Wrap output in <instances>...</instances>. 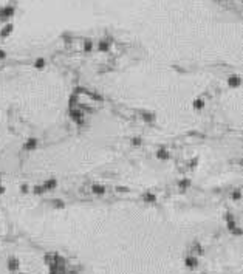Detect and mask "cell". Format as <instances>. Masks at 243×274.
I'll list each match as a JSON object with an SVG mask.
<instances>
[{
	"label": "cell",
	"instance_id": "1",
	"mask_svg": "<svg viewBox=\"0 0 243 274\" xmlns=\"http://www.w3.org/2000/svg\"><path fill=\"white\" fill-rule=\"evenodd\" d=\"M70 116L75 121L84 119V110H81V108H71V110H70Z\"/></svg>",
	"mask_w": 243,
	"mask_h": 274
},
{
	"label": "cell",
	"instance_id": "2",
	"mask_svg": "<svg viewBox=\"0 0 243 274\" xmlns=\"http://www.w3.org/2000/svg\"><path fill=\"white\" fill-rule=\"evenodd\" d=\"M56 186H57V181L54 180V178H51V180L44 183L42 188H44V190H53V189H56Z\"/></svg>",
	"mask_w": 243,
	"mask_h": 274
},
{
	"label": "cell",
	"instance_id": "3",
	"mask_svg": "<svg viewBox=\"0 0 243 274\" xmlns=\"http://www.w3.org/2000/svg\"><path fill=\"white\" fill-rule=\"evenodd\" d=\"M36 146H37V140L36 138H30L28 141H26L25 142V150H30V152H31V150H34L36 149Z\"/></svg>",
	"mask_w": 243,
	"mask_h": 274
},
{
	"label": "cell",
	"instance_id": "4",
	"mask_svg": "<svg viewBox=\"0 0 243 274\" xmlns=\"http://www.w3.org/2000/svg\"><path fill=\"white\" fill-rule=\"evenodd\" d=\"M228 84H229V87H239L240 85V76L239 74H234V76H231L228 79Z\"/></svg>",
	"mask_w": 243,
	"mask_h": 274
},
{
	"label": "cell",
	"instance_id": "5",
	"mask_svg": "<svg viewBox=\"0 0 243 274\" xmlns=\"http://www.w3.org/2000/svg\"><path fill=\"white\" fill-rule=\"evenodd\" d=\"M12 14H14V9H12L11 6H6V8H3V9H2V12H0V17L8 19V17H11Z\"/></svg>",
	"mask_w": 243,
	"mask_h": 274
},
{
	"label": "cell",
	"instance_id": "6",
	"mask_svg": "<svg viewBox=\"0 0 243 274\" xmlns=\"http://www.w3.org/2000/svg\"><path fill=\"white\" fill-rule=\"evenodd\" d=\"M91 192L96 194V195H102L105 192V188L101 186V184H93V186H91Z\"/></svg>",
	"mask_w": 243,
	"mask_h": 274
},
{
	"label": "cell",
	"instance_id": "7",
	"mask_svg": "<svg viewBox=\"0 0 243 274\" xmlns=\"http://www.w3.org/2000/svg\"><path fill=\"white\" fill-rule=\"evenodd\" d=\"M169 156H170V155H169V152L166 149H160L157 152V158L158 160H169Z\"/></svg>",
	"mask_w": 243,
	"mask_h": 274
},
{
	"label": "cell",
	"instance_id": "8",
	"mask_svg": "<svg viewBox=\"0 0 243 274\" xmlns=\"http://www.w3.org/2000/svg\"><path fill=\"white\" fill-rule=\"evenodd\" d=\"M8 268H9V270H17V268H19V260L14 259V257H11V259L8 260Z\"/></svg>",
	"mask_w": 243,
	"mask_h": 274
},
{
	"label": "cell",
	"instance_id": "9",
	"mask_svg": "<svg viewBox=\"0 0 243 274\" xmlns=\"http://www.w3.org/2000/svg\"><path fill=\"white\" fill-rule=\"evenodd\" d=\"M192 105H194V108H195V110H201V108L205 107V101L198 98V99H195V101L192 102Z\"/></svg>",
	"mask_w": 243,
	"mask_h": 274
},
{
	"label": "cell",
	"instance_id": "10",
	"mask_svg": "<svg viewBox=\"0 0 243 274\" xmlns=\"http://www.w3.org/2000/svg\"><path fill=\"white\" fill-rule=\"evenodd\" d=\"M98 48H99V51H109L110 45H109V42H107V40H101V42L98 44Z\"/></svg>",
	"mask_w": 243,
	"mask_h": 274
},
{
	"label": "cell",
	"instance_id": "11",
	"mask_svg": "<svg viewBox=\"0 0 243 274\" xmlns=\"http://www.w3.org/2000/svg\"><path fill=\"white\" fill-rule=\"evenodd\" d=\"M186 265L189 266V268H195V266H197V259H195V257H187L186 259Z\"/></svg>",
	"mask_w": 243,
	"mask_h": 274
},
{
	"label": "cell",
	"instance_id": "12",
	"mask_svg": "<svg viewBox=\"0 0 243 274\" xmlns=\"http://www.w3.org/2000/svg\"><path fill=\"white\" fill-rule=\"evenodd\" d=\"M78 101H79L78 94H71V96L68 98V107H73V105H76V104H78Z\"/></svg>",
	"mask_w": 243,
	"mask_h": 274
},
{
	"label": "cell",
	"instance_id": "13",
	"mask_svg": "<svg viewBox=\"0 0 243 274\" xmlns=\"http://www.w3.org/2000/svg\"><path fill=\"white\" fill-rule=\"evenodd\" d=\"M11 31H12V25H6L5 28L2 30V33H0V36H2V37H6Z\"/></svg>",
	"mask_w": 243,
	"mask_h": 274
},
{
	"label": "cell",
	"instance_id": "14",
	"mask_svg": "<svg viewBox=\"0 0 243 274\" xmlns=\"http://www.w3.org/2000/svg\"><path fill=\"white\" fill-rule=\"evenodd\" d=\"M91 48H93V44L90 42L88 39H87V40H85V44H84V51H85V53H90V51H91Z\"/></svg>",
	"mask_w": 243,
	"mask_h": 274
},
{
	"label": "cell",
	"instance_id": "15",
	"mask_svg": "<svg viewBox=\"0 0 243 274\" xmlns=\"http://www.w3.org/2000/svg\"><path fill=\"white\" fill-rule=\"evenodd\" d=\"M155 200H157V197H155L153 194H146L144 195V201H147V203H153Z\"/></svg>",
	"mask_w": 243,
	"mask_h": 274
},
{
	"label": "cell",
	"instance_id": "16",
	"mask_svg": "<svg viewBox=\"0 0 243 274\" xmlns=\"http://www.w3.org/2000/svg\"><path fill=\"white\" fill-rule=\"evenodd\" d=\"M34 67H36V68H44V67H45V59L39 57L36 62H34Z\"/></svg>",
	"mask_w": 243,
	"mask_h": 274
},
{
	"label": "cell",
	"instance_id": "17",
	"mask_svg": "<svg viewBox=\"0 0 243 274\" xmlns=\"http://www.w3.org/2000/svg\"><path fill=\"white\" fill-rule=\"evenodd\" d=\"M189 184H191V183H189L187 180H183V181H180V183H178V186H180V189H181V190H186V189L189 188Z\"/></svg>",
	"mask_w": 243,
	"mask_h": 274
},
{
	"label": "cell",
	"instance_id": "18",
	"mask_svg": "<svg viewBox=\"0 0 243 274\" xmlns=\"http://www.w3.org/2000/svg\"><path fill=\"white\" fill-rule=\"evenodd\" d=\"M143 119H146L147 122H152V121L155 119V116H153L152 113H144V115H143Z\"/></svg>",
	"mask_w": 243,
	"mask_h": 274
},
{
	"label": "cell",
	"instance_id": "19",
	"mask_svg": "<svg viewBox=\"0 0 243 274\" xmlns=\"http://www.w3.org/2000/svg\"><path fill=\"white\" fill-rule=\"evenodd\" d=\"M81 93H87V90H85L84 87H76V88H75V93H73V94H81Z\"/></svg>",
	"mask_w": 243,
	"mask_h": 274
},
{
	"label": "cell",
	"instance_id": "20",
	"mask_svg": "<svg viewBox=\"0 0 243 274\" xmlns=\"http://www.w3.org/2000/svg\"><path fill=\"white\" fill-rule=\"evenodd\" d=\"M132 144L133 146H139L141 144V138H139V136H135V138L132 140Z\"/></svg>",
	"mask_w": 243,
	"mask_h": 274
},
{
	"label": "cell",
	"instance_id": "21",
	"mask_svg": "<svg viewBox=\"0 0 243 274\" xmlns=\"http://www.w3.org/2000/svg\"><path fill=\"white\" fill-rule=\"evenodd\" d=\"M228 228H229V229H235V222H234V218L228 220Z\"/></svg>",
	"mask_w": 243,
	"mask_h": 274
},
{
	"label": "cell",
	"instance_id": "22",
	"mask_svg": "<svg viewBox=\"0 0 243 274\" xmlns=\"http://www.w3.org/2000/svg\"><path fill=\"white\" fill-rule=\"evenodd\" d=\"M42 192H45L42 186H36V188H34V194H37V195H39V194H42Z\"/></svg>",
	"mask_w": 243,
	"mask_h": 274
},
{
	"label": "cell",
	"instance_id": "23",
	"mask_svg": "<svg viewBox=\"0 0 243 274\" xmlns=\"http://www.w3.org/2000/svg\"><path fill=\"white\" fill-rule=\"evenodd\" d=\"M232 198H234L235 201H239L240 200V190H235V192L232 194Z\"/></svg>",
	"mask_w": 243,
	"mask_h": 274
},
{
	"label": "cell",
	"instance_id": "24",
	"mask_svg": "<svg viewBox=\"0 0 243 274\" xmlns=\"http://www.w3.org/2000/svg\"><path fill=\"white\" fill-rule=\"evenodd\" d=\"M20 190H22L23 194H25V192H28V186H26V184H22V186H20Z\"/></svg>",
	"mask_w": 243,
	"mask_h": 274
},
{
	"label": "cell",
	"instance_id": "25",
	"mask_svg": "<svg viewBox=\"0 0 243 274\" xmlns=\"http://www.w3.org/2000/svg\"><path fill=\"white\" fill-rule=\"evenodd\" d=\"M116 190H118V192H127V188H124V186H121V188H119V186H118V188H116Z\"/></svg>",
	"mask_w": 243,
	"mask_h": 274
},
{
	"label": "cell",
	"instance_id": "26",
	"mask_svg": "<svg viewBox=\"0 0 243 274\" xmlns=\"http://www.w3.org/2000/svg\"><path fill=\"white\" fill-rule=\"evenodd\" d=\"M5 57H6V53L3 50H0V59H5Z\"/></svg>",
	"mask_w": 243,
	"mask_h": 274
},
{
	"label": "cell",
	"instance_id": "27",
	"mask_svg": "<svg viewBox=\"0 0 243 274\" xmlns=\"http://www.w3.org/2000/svg\"><path fill=\"white\" fill-rule=\"evenodd\" d=\"M189 166H191V167H194V166H197V160H192L191 163H189Z\"/></svg>",
	"mask_w": 243,
	"mask_h": 274
},
{
	"label": "cell",
	"instance_id": "28",
	"mask_svg": "<svg viewBox=\"0 0 243 274\" xmlns=\"http://www.w3.org/2000/svg\"><path fill=\"white\" fill-rule=\"evenodd\" d=\"M3 192H5V188H3V186H0V194H3Z\"/></svg>",
	"mask_w": 243,
	"mask_h": 274
}]
</instances>
